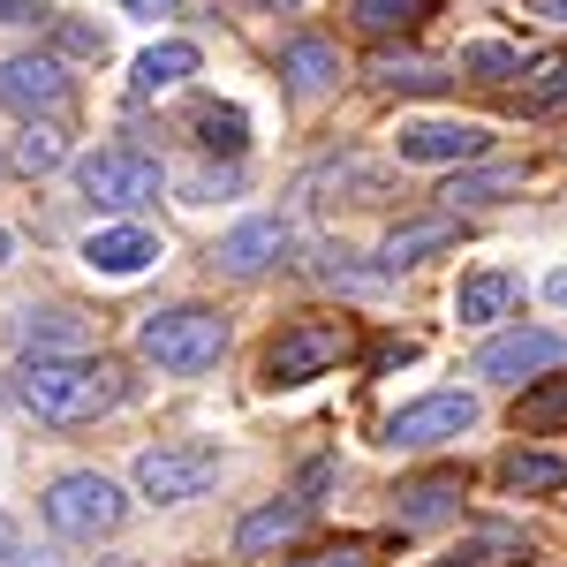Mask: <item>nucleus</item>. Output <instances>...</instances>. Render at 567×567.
Masks as SVG:
<instances>
[{"instance_id":"nucleus-14","label":"nucleus","mask_w":567,"mask_h":567,"mask_svg":"<svg viewBox=\"0 0 567 567\" xmlns=\"http://www.w3.org/2000/svg\"><path fill=\"white\" fill-rule=\"evenodd\" d=\"M515 272H462V288H454V318L462 326H499L507 310H515Z\"/></svg>"},{"instance_id":"nucleus-36","label":"nucleus","mask_w":567,"mask_h":567,"mask_svg":"<svg viewBox=\"0 0 567 567\" xmlns=\"http://www.w3.org/2000/svg\"><path fill=\"white\" fill-rule=\"evenodd\" d=\"M106 567H130V560H106Z\"/></svg>"},{"instance_id":"nucleus-3","label":"nucleus","mask_w":567,"mask_h":567,"mask_svg":"<svg viewBox=\"0 0 567 567\" xmlns=\"http://www.w3.org/2000/svg\"><path fill=\"white\" fill-rule=\"evenodd\" d=\"M122 515H130L122 484L99 477V470H69V477L45 484V523H53V537H106V529H122Z\"/></svg>"},{"instance_id":"nucleus-35","label":"nucleus","mask_w":567,"mask_h":567,"mask_svg":"<svg viewBox=\"0 0 567 567\" xmlns=\"http://www.w3.org/2000/svg\"><path fill=\"white\" fill-rule=\"evenodd\" d=\"M0 265H8V235H0Z\"/></svg>"},{"instance_id":"nucleus-8","label":"nucleus","mask_w":567,"mask_h":567,"mask_svg":"<svg viewBox=\"0 0 567 567\" xmlns=\"http://www.w3.org/2000/svg\"><path fill=\"white\" fill-rule=\"evenodd\" d=\"M553 363H567V341H560V333H529V326H515V333L484 341L470 371H477V379H492V386H523V379L553 371Z\"/></svg>"},{"instance_id":"nucleus-13","label":"nucleus","mask_w":567,"mask_h":567,"mask_svg":"<svg viewBox=\"0 0 567 567\" xmlns=\"http://www.w3.org/2000/svg\"><path fill=\"white\" fill-rule=\"evenodd\" d=\"M280 76H288L296 99H318V91L341 84V53H333L326 39H288L280 45Z\"/></svg>"},{"instance_id":"nucleus-12","label":"nucleus","mask_w":567,"mask_h":567,"mask_svg":"<svg viewBox=\"0 0 567 567\" xmlns=\"http://www.w3.org/2000/svg\"><path fill=\"white\" fill-rule=\"evenodd\" d=\"M219 272H235V280H250V272H265L272 258H288V227L280 219H243L235 235H219Z\"/></svg>"},{"instance_id":"nucleus-11","label":"nucleus","mask_w":567,"mask_h":567,"mask_svg":"<svg viewBox=\"0 0 567 567\" xmlns=\"http://www.w3.org/2000/svg\"><path fill=\"white\" fill-rule=\"evenodd\" d=\"M84 265L106 272V280H136L144 265H159V235H152V227H91Z\"/></svg>"},{"instance_id":"nucleus-21","label":"nucleus","mask_w":567,"mask_h":567,"mask_svg":"<svg viewBox=\"0 0 567 567\" xmlns=\"http://www.w3.org/2000/svg\"><path fill=\"white\" fill-rule=\"evenodd\" d=\"M515 424H523V432H567V379H537V386L515 401Z\"/></svg>"},{"instance_id":"nucleus-24","label":"nucleus","mask_w":567,"mask_h":567,"mask_svg":"<svg viewBox=\"0 0 567 567\" xmlns=\"http://www.w3.org/2000/svg\"><path fill=\"white\" fill-rule=\"evenodd\" d=\"M523 99L537 106V114L567 106V53H545V61H529V69H523Z\"/></svg>"},{"instance_id":"nucleus-19","label":"nucleus","mask_w":567,"mask_h":567,"mask_svg":"<svg viewBox=\"0 0 567 567\" xmlns=\"http://www.w3.org/2000/svg\"><path fill=\"white\" fill-rule=\"evenodd\" d=\"M499 484L523 492V499H537V492H560L567 484V462L560 454H529V446H515V454L499 462Z\"/></svg>"},{"instance_id":"nucleus-7","label":"nucleus","mask_w":567,"mask_h":567,"mask_svg":"<svg viewBox=\"0 0 567 567\" xmlns=\"http://www.w3.org/2000/svg\"><path fill=\"white\" fill-rule=\"evenodd\" d=\"M470 424H477V401H470V393H424V401H409L401 416H386V446L432 454V446H446V439H462Z\"/></svg>"},{"instance_id":"nucleus-4","label":"nucleus","mask_w":567,"mask_h":567,"mask_svg":"<svg viewBox=\"0 0 567 567\" xmlns=\"http://www.w3.org/2000/svg\"><path fill=\"white\" fill-rule=\"evenodd\" d=\"M341 355H349V318H296V326L272 333L265 379H272V386H310V379H326Z\"/></svg>"},{"instance_id":"nucleus-32","label":"nucleus","mask_w":567,"mask_h":567,"mask_svg":"<svg viewBox=\"0 0 567 567\" xmlns=\"http://www.w3.org/2000/svg\"><path fill=\"white\" fill-rule=\"evenodd\" d=\"M0 560H16V523L0 515Z\"/></svg>"},{"instance_id":"nucleus-34","label":"nucleus","mask_w":567,"mask_h":567,"mask_svg":"<svg viewBox=\"0 0 567 567\" xmlns=\"http://www.w3.org/2000/svg\"><path fill=\"white\" fill-rule=\"evenodd\" d=\"M446 567H477V553H454V560H446Z\"/></svg>"},{"instance_id":"nucleus-28","label":"nucleus","mask_w":567,"mask_h":567,"mask_svg":"<svg viewBox=\"0 0 567 567\" xmlns=\"http://www.w3.org/2000/svg\"><path fill=\"white\" fill-rule=\"evenodd\" d=\"M16 167H23V175L61 167V136H53V130H23V144H16Z\"/></svg>"},{"instance_id":"nucleus-26","label":"nucleus","mask_w":567,"mask_h":567,"mask_svg":"<svg viewBox=\"0 0 567 567\" xmlns=\"http://www.w3.org/2000/svg\"><path fill=\"white\" fill-rule=\"evenodd\" d=\"M197 130H205V152H227V159L250 144V122H243V106H205V122H197Z\"/></svg>"},{"instance_id":"nucleus-22","label":"nucleus","mask_w":567,"mask_h":567,"mask_svg":"<svg viewBox=\"0 0 567 567\" xmlns=\"http://www.w3.org/2000/svg\"><path fill=\"white\" fill-rule=\"evenodd\" d=\"M23 349H39V355H76L84 349V326H76V318H69V310H31V318H23Z\"/></svg>"},{"instance_id":"nucleus-1","label":"nucleus","mask_w":567,"mask_h":567,"mask_svg":"<svg viewBox=\"0 0 567 567\" xmlns=\"http://www.w3.org/2000/svg\"><path fill=\"white\" fill-rule=\"evenodd\" d=\"M16 401L39 416V424H61V432H76L91 416H106L114 401H122V379H114V363H99V355H23V371H16Z\"/></svg>"},{"instance_id":"nucleus-17","label":"nucleus","mask_w":567,"mask_h":567,"mask_svg":"<svg viewBox=\"0 0 567 567\" xmlns=\"http://www.w3.org/2000/svg\"><path fill=\"white\" fill-rule=\"evenodd\" d=\"M310 523V499H280V507H258L250 523L235 529V553H272V545H288L296 529Z\"/></svg>"},{"instance_id":"nucleus-2","label":"nucleus","mask_w":567,"mask_h":567,"mask_svg":"<svg viewBox=\"0 0 567 567\" xmlns=\"http://www.w3.org/2000/svg\"><path fill=\"white\" fill-rule=\"evenodd\" d=\"M136 349L152 355L159 371H175V379H197V371H213L219 355H227V326H219L213 310H197V303L152 310L144 333H136Z\"/></svg>"},{"instance_id":"nucleus-20","label":"nucleus","mask_w":567,"mask_h":567,"mask_svg":"<svg viewBox=\"0 0 567 567\" xmlns=\"http://www.w3.org/2000/svg\"><path fill=\"white\" fill-rule=\"evenodd\" d=\"M355 31H371V39H393V31H416L424 16H432V0H349Z\"/></svg>"},{"instance_id":"nucleus-15","label":"nucleus","mask_w":567,"mask_h":567,"mask_svg":"<svg viewBox=\"0 0 567 567\" xmlns=\"http://www.w3.org/2000/svg\"><path fill=\"white\" fill-rule=\"evenodd\" d=\"M454 499H462V470H432V477L393 492V515H401V529H424L439 515H454Z\"/></svg>"},{"instance_id":"nucleus-6","label":"nucleus","mask_w":567,"mask_h":567,"mask_svg":"<svg viewBox=\"0 0 567 567\" xmlns=\"http://www.w3.org/2000/svg\"><path fill=\"white\" fill-rule=\"evenodd\" d=\"M213 477H219L213 446H144L136 454V492L152 507H182V499H197Z\"/></svg>"},{"instance_id":"nucleus-18","label":"nucleus","mask_w":567,"mask_h":567,"mask_svg":"<svg viewBox=\"0 0 567 567\" xmlns=\"http://www.w3.org/2000/svg\"><path fill=\"white\" fill-rule=\"evenodd\" d=\"M454 235H462V227H454L446 213H432V219H401V227L386 235V265H416V258H432V250H454Z\"/></svg>"},{"instance_id":"nucleus-16","label":"nucleus","mask_w":567,"mask_h":567,"mask_svg":"<svg viewBox=\"0 0 567 567\" xmlns=\"http://www.w3.org/2000/svg\"><path fill=\"white\" fill-rule=\"evenodd\" d=\"M197 76V45L189 39H167V45H152L144 61H136V99H159V91H175V84H189Z\"/></svg>"},{"instance_id":"nucleus-10","label":"nucleus","mask_w":567,"mask_h":567,"mask_svg":"<svg viewBox=\"0 0 567 567\" xmlns=\"http://www.w3.org/2000/svg\"><path fill=\"white\" fill-rule=\"evenodd\" d=\"M401 159H416V167H470V159H484V144L492 136L477 130V122H401Z\"/></svg>"},{"instance_id":"nucleus-9","label":"nucleus","mask_w":567,"mask_h":567,"mask_svg":"<svg viewBox=\"0 0 567 567\" xmlns=\"http://www.w3.org/2000/svg\"><path fill=\"white\" fill-rule=\"evenodd\" d=\"M0 106H16V114H61V106H69V69H61L53 53H16V61H0Z\"/></svg>"},{"instance_id":"nucleus-31","label":"nucleus","mask_w":567,"mask_h":567,"mask_svg":"<svg viewBox=\"0 0 567 567\" xmlns=\"http://www.w3.org/2000/svg\"><path fill=\"white\" fill-rule=\"evenodd\" d=\"M529 8H537L545 23H567V0H529Z\"/></svg>"},{"instance_id":"nucleus-37","label":"nucleus","mask_w":567,"mask_h":567,"mask_svg":"<svg viewBox=\"0 0 567 567\" xmlns=\"http://www.w3.org/2000/svg\"><path fill=\"white\" fill-rule=\"evenodd\" d=\"M39 567H45V560H39Z\"/></svg>"},{"instance_id":"nucleus-23","label":"nucleus","mask_w":567,"mask_h":567,"mask_svg":"<svg viewBox=\"0 0 567 567\" xmlns=\"http://www.w3.org/2000/svg\"><path fill=\"white\" fill-rule=\"evenodd\" d=\"M462 76H477V84H515V76H523V53L499 45V39H477V45H462Z\"/></svg>"},{"instance_id":"nucleus-29","label":"nucleus","mask_w":567,"mask_h":567,"mask_svg":"<svg viewBox=\"0 0 567 567\" xmlns=\"http://www.w3.org/2000/svg\"><path fill=\"white\" fill-rule=\"evenodd\" d=\"M288 567H371L363 545H326V553H310V560H288Z\"/></svg>"},{"instance_id":"nucleus-5","label":"nucleus","mask_w":567,"mask_h":567,"mask_svg":"<svg viewBox=\"0 0 567 567\" xmlns=\"http://www.w3.org/2000/svg\"><path fill=\"white\" fill-rule=\"evenodd\" d=\"M76 189H84L99 213H144L152 197H159V167L144 159V152H84L76 159Z\"/></svg>"},{"instance_id":"nucleus-27","label":"nucleus","mask_w":567,"mask_h":567,"mask_svg":"<svg viewBox=\"0 0 567 567\" xmlns=\"http://www.w3.org/2000/svg\"><path fill=\"white\" fill-rule=\"evenodd\" d=\"M515 167H492V175H454V189H446V197H454V205H492V197H499V189H515Z\"/></svg>"},{"instance_id":"nucleus-33","label":"nucleus","mask_w":567,"mask_h":567,"mask_svg":"<svg viewBox=\"0 0 567 567\" xmlns=\"http://www.w3.org/2000/svg\"><path fill=\"white\" fill-rule=\"evenodd\" d=\"M545 296H553V303L567 310V272H553V280H545Z\"/></svg>"},{"instance_id":"nucleus-30","label":"nucleus","mask_w":567,"mask_h":567,"mask_svg":"<svg viewBox=\"0 0 567 567\" xmlns=\"http://www.w3.org/2000/svg\"><path fill=\"white\" fill-rule=\"evenodd\" d=\"M122 8H130V16H175L182 0H122Z\"/></svg>"},{"instance_id":"nucleus-25","label":"nucleus","mask_w":567,"mask_h":567,"mask_svg":"<svg viewBox=\"0 0 567 567\" xmlns=\"http://www.w3.org/2000/svg\"><path fill=\"white\" fill-rule=\"evenodd\" d=\"M371 76L393 84V91H439V84H446L432 61H416V53H379V61H371Z\"/></svg>"}]
</instances>
